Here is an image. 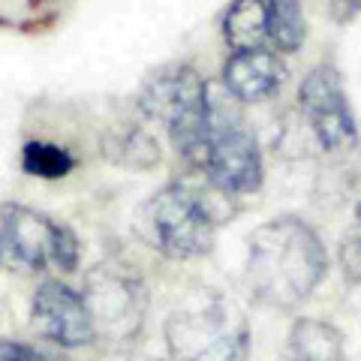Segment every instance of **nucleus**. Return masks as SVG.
<instances>
[{
  "instance_id": "20e7f679",
  "label": "nucleus",
  "mask_w": 361,
  "mask_h": 361,
  "mask_svg": "<svg viewBox=\"0 0 361 361\" xmlns=\"http://www.w3.org/2000/svg\"><path fill=\"white\" fill-rule=\"evenodd\" d=\"M82 298L94 322V341L123 349L139 337L148 292L133 271L121 265H97L85 280Z\"/></svg>"
},
{
  "instance_id": "6ab92c4d",
  "label": "nucleus",
  "mask_w": 361,
  "mask_h": 361,
  "mask_svg": "<svg viewBox=\"0 0 361 361\" xmlns=\"http://www.w3.org/2000/svg\"><path fill=\"white\" fill-rule=\"evenodd\" d=\"M358 220H361V205H358Z\"/></svg>"
},
{
  "instance_id": "6e6552de",
  "label": "nucleus",
  "mask_w": 361,
  "mask_h": 361,
  "mask_svg": "<svg viewBox=\"0 0 361 361\" xmlns=\"http://www.w3.org/2000/svg\"><path fill=\"white\" fill-rule=\"evenodd\" d=\"M30 322L45 341L58 343L63 349L94 343V322H90L82 292H75L73 286L61 283V280H45L33 292Z\"/></svg>"
},
{
  "instance_id": "f03ea898",
  "label": "nucleus",
  "mask_w": 361,
  "mask_h": 361,
  "mask_svg": "<svg viewBox=\"0 0 361 361\" xmlns=\"http://www.w3.org/2000/svg\"><path fill=\"white\" fill-rule=\"evenodd\" d=\"M139 109L145 118L169 130L187 163L205 169L214 130L208 118V82L193 66H166L154 73L139 94Z\"/></svg>"
},
{
  "instance_id": "423d86ee",
  "label": "nucleus",
  "mask_w": 361,
  "mask_h": 361,
  "mask_svg": "<svg viewBox=\"0 0 361 361\" xmlns=\"http://www.w3.org/2000/svg\"><path fill=\"white\" fill-rule=\"evenodd\" d=\"M148 220L157 247L169 259H196L214 247V214L199 190L187 184H166L148 202Z\"/></svg>"
},
{
  "instance_id": "9d476101",
  "label": "nucleus",
  "mask_w": 361,
  "mask_h": 361,
  "mask_svg": "<svg viewBox=\"0 0 361 361\" xmlns=\"http://www.w3.org/2000/svg\"><path fill=\"white\" fill-rule=\"evenodd\" d=\"M289 70L277 51H232L223 63V87L238 103H265L286 85Z\"/></svg>"
},
{
  "instance_id": "4468645a",
  "label": "nucleus",
  "mask_w": 361,
  "mask_h": 361,
  "mask_svg": "<svg viewBox=\"0 0 361 361\" xmlns=\"http://www.w3.org/2000/svg\"><path fill=\"white\" fill-rule=\"evenodd\" d=\"M106 157H111L118 166H135V169H148L160 160V148L154 145L148 133L127 127L121 133L106 135Z\"/></svg>"
},
{
  "instance_id": "39448f33",
  "label": "nucleus",
  "mask_w": 361,
  "mask_h": 361,
  "mask_svg": "<svg viewBox=\"0 0 361 361\" xmlns=\"http://www.w3.org/2000/svg\"><path fill=\"white\" fill-rule=\"evenodd\" d=\"M0 256L21 271L54 268L73 274L78 268V238L70 226L49 220L27 205H4L0 211Z\"/></svg>"
},
{
  "instance_id": "9b49d317",
  "label": "nucleus",
  "mask_w": 361,
  "mask_h": 361,
  "mask_svg": "<svg viewBox=\"0 0 361 361\" xmlns=\"http://www.w3.org/2000/svg\"><path fill=\"white\" fill-rule=\"evenodd\" d=\"M286 355L289 361H346L343 334L331 322L298 319L289 331Z\"/></svg>"
},
{
  "instance_id": "a211bd4d",
  "label": "nucleus",
  "mask_w": 361,
  "mask_h": 361,
  "mask_svg": "<svg viewBox=\"0 0 361 361\" xmlns=\"http://www.w3.org/2000/svg\"><path fill=\"white\" fill-rule=\"evenodd\" d=\"M139 361H157V358H139Z\"/></svg>"
},
{
  "instance_id": "f3484780",
  "label": "nucleus",
  "mask_w": 361,
  "mask_h": 361,
  "mask_svg": "<svg viewBox=\"0 0 361 361\" xmlns=\"http://www.w3.org/2000/svg\"><path fill=\"white\" fill-rule=\"evenodd\" d=\"M0 361H45L37 349H30L25 343H9L0 341Z\"/></svg>"
},
{
  "instance_id": "f257e3e1",
  "label": "nucleus",
  "mask_w": 361,
  "mask_h": 361,
  "mask_svg": "<svg viewBox=\"0 0 361 361\" xmlns=\"http://www.w3.org/2000/svg\"><path fill=\"white\" fill-rule=\"evenodd\" d=\"M329 271V253L310 223L277 217L262 223L247 247V283L277 310L298 307Z\"/></svg>"
},
{
  "instance_id": "0eeeda50",
  "label": "nucleus",
  "mask_w": 361,
  "mask_h": 361,
  "mask_svg": "<svg viewBox=\"0 0 361 361\" xmlns=\"http://www.w3.org/2000/svg\"><path fill=\"white\" fill-rule=\"evenodd\" d=\"M298 103L325 151H346L358 142V123L349 109L343 78L331 63H319L307 73L298 90Z\"/></svg>"
},
{
  "instance_id": "7ed1b4c3",
  "label": "nucleus",
  "mask_w": 361,
  "mask_h": 361,
  "mask_svg": "<svg viewBox=\"0 0 361 361\" xmlns=\"http://www.w3.org/2000/svg\"><path fill=\"white\" fill-rule=\"evenodd\" d=\"M169 361H247V319L220 295H199L178 307L166 322Z\"/></svg>"
},
{
  "instance_id": "f8f14e48",
  "label": "nucleus",
  "mask_w": 361,
  "mask_h": 361,
  "mask_svg": "<svg viewBox=\"0 0 361 361\" xmlns=\"http://www.w3.org/2000/svg\"><path fill=\"white\" fill-rule=\"evenodd\" d=\"M223 39L232 51L262 49L268 39V6L265 0H232L223 18Z\"/></svg>"
},
{
  "instance_id": "dca6fc26",
  "label": "nucleus",
  "mask_w": 361,
  "mask_h": 361,
  "mask_svg": "<svg viewBox=\"0 0 361 361\" xmlns=\"http://www.w3.org/2000/svg\"><path fill=\"white\" fill-rule=\"evenodd\" d=\"M341 268L349 283H361V235H353L341 247Z\"/></svg>"
},
{
  "instance_id": "2eb2a0df",
  "label": "nucleus",
  "mask_w": 361,
  "mask_h": 361,
  "mask_svg": "<svg viewBox=\"0 0 361 361\" xmlns=\"http://www.w3.org/2000/svg\"><path fill=\"white\" fill-rule=\"evenodd\" d=\"M75 166V157L61 148V145H51V142H42V139H33L21 148V169L27 175H37L45 180H58L66 178Z\"/></svg>"
},
{
  "instance_id": "1a4fd4ad",
  "label": "nucleus",
  "mask_w": 361,
  "mask_h": 361,
  "mask_svg": "<svg viewBox=\"0 0 361 361\" xmlns=\"http://www.w3.org/2000/svg\"><path fill=\"white\" fill-rule=\"evenodd\" d=\"M202 172L226 196H247L262 187V151L244 127H232L214 135Z\"/></svg>"
},
{
  "instance_id": "ddd939ff",
  "label": "nucleus",
  "mask_w": 361,
  "mask_h": 361,
  "mask_svg": "<svg viewBox=\"0 0 361 361\" xmlns=\"http://www.w3.org/2000/svg\"><path fill=\"white\" fill-rule=\"evenodd\" d=\"M268 6V39L277 51L292 54L304 45L307 25H304V6L301 0H265Z\"/></svg>"
}]
</instances>
